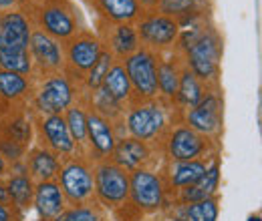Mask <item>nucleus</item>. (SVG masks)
I'll list each match as a JSON object with an SVG mask.
<instances>
[{
    "label": "nucleus",
    "instance_id": "obj_39",
    "mask_svg": "<svg viewBox=\"0 0 262 221\" xmlns=\"http://www.w3.org/2000/svg\"><path fill=\"white\" fill-rule=\"evenodd\" d=\"M248 221H260V217H258V215H252V217H250Z\"/></svg>",
    "mask_w": 262,
    "mask_h": 221
},
{
    "label": "nucleus",
    "instance_id": "obj_20",
    "mask_svg": "<svg viewBox=\"0 0 262 221\" xmlns=\"http://www.w3.org/2000/svg\"><path fill=\"white\" fill-rule=\"evenodd\" d=\"M182 66H184V61H178V51L176 48L171 53L158 55V68H156V72H158V93H160V99L176 103Z\"/></svg>",
    "mask_w": 262,
    "mask_h": 221
},
{
    "label": "nucleus",
    "instance_id": "obj_18",
    "mask_svg": "<svg viewBox=\"0 0 262 221\" xmlns=\"http://www.w3.org/2000/svg\"><path fill=\"white\" fill-rule=\"evenodd\" d=\"M208 161H167L164 167L162 179H164L165 191H180L188 185H194L198 179L206 173Z\"/></svg>",
    "mask_w": 262,
    "mask_h": 221
},
{
    "label": "nucleus",
    "instance_id": "obj_26",
    "mask_svg": "<svg viewBox=\"0 0 262 221\" xmlns=\"http://www.w3.org/2000/svg\"><path fill=\"white\" fill-rule=\"evenodd\" d=\"M6 189L10 197V205L16 209H29L33 205L34 181L27 173H14L6 181Z\"/></svg>",
    "mask_w": 262,
    "mask_h": 221
},
{
    "label": "nucleus",
    "instance_id": "obj_14",
    "mask_svg": "<svg viewBox=\"0 0 262 221\" xmlns=\"http://www.w3.org/2000/svg\"><path fill=\"white\" fill-rule=\"evenodd\" d=\"M36 131L38 139L42 141L40 147L53 151L57 157L67 159L79 155L63 115H40L36 121Z\"/></svg>",
    "mask_w": 262,
    "mask_h": 221
},
{
    "label": "nucleus",
    "instance_id": "obj_10",
    "mask_svg": "<svg viewBox=\"0 0 262 221\" xmlns=\"http://www.w3.org/2000/svg\"><path fill=\"white\" fill-rule=\"evenodd\" d=\"M165 185L160 173L137 169L129 173V203L141 213L158 211L165 201Z\"/></svg>",
    "mask_w": 262,
    "mask_h": 221
},
{
    "label": "nucleus",
    "instance_id": "obj_29",
    "mask_svg": "<svg viewBox=\"0 0 262 221\" xmlns=\"http://www.w3.org/2000/svg\"><path fill=\"white\" fill-rule=\"evenodd\" d=\"M0 68L23 75V77H31L34 68L29 48H25V51H0Z\"/></svg>",
    "mask_w": 262,
    "mask_h": 221
},
{
    "label": "nucleus",
    "instance_id": "obj_25",
    "mask_svg": "<svg viewBox=\"0 0 262 221\" xmlns=\"http://www.w3.org/2000/svg\"><path fill=\"white\" fill-rule=\"evenodd\" d=\"M103 89L113 96L117 103L129 107L131 95H133V93H131L129 77H127L125 66H123L121 61H115L113 66L109 68V72H107V77H105V81H103Z\"/></svg>",
    "mask_w": 262,
    "mask_h": 221
},
{
    "label": "nucleus",
    "instance_id": "obj_16",
    "mask_svg": "<svg viewBox=\"0 0 262 221\" xmlns=\"http://www.w3.org/2000/svg\"><path fill=\"white\" fill-rule=\"evenodd\" d=\"M109 161H113L115 165H119L127 173L137 171V169H151V165H154V149H151L149 143L125 135V137L117 139V143H115V147H113V151L109 155Z\"/></svg>",
    "mask_w": 262,
    "mask_h": 221
},
{
    "label": "nucleus",
    "instance_id": "obj_36",
    "mask_svg": "<svg viewBox=\"0 0 262 221\" xmlns=\"http://www.w3.org/2000/svg\"><path fill=\"white\" fill-rule=\"evenodd\" d=\"M6 173H8V163H6V159L0 155V179H2Z\"/></svg>",
    "mask_w": 262,
    "mask_h": 221
},
{
    "label": "nucleus",
    "instance_id": "obj_2",
    "mask_svg": "<svg viewBox=\"0 0 262 221\" xmlns=\"http://www.w3.org/2000/svg\"><path fill=\"white\" fill-rule=\"evenodd\" d=\"M176 107H178L176 103H169V101L160 99V96L154 101L129 105L125 109V117H123L125 131L129 133V137L145 141L149 145L156 143L158 139L164 141L165 133L173 125L167 117V111L176 109Z\"/></svg>",
    "mask_w": 262,
    "mask_h": 221
},
{
    "label": "nucleus",
    "instance_id": "obj_38",
    "mask_svg": "<svg viewBox=\"0 0 262 221\" xmlns=\"http://www.w3.org/2000/svg\"><path fill=\"white\" fill-rule=\"evenodd\" d=\"M165 221H188V219H184V217H173V219H165Z\"/></svg>",
    "mask_w": 262,
    "mask_h": 221
},
{
    "label": "nucleus",
    "instance_id": "obj_15",
    "mask_svg": "<svg viewBox=\"0 0 262 221\" xmlns=\"http://www.w3.org/2000/svg\"><path fill=\"white\" fill-rule=\"evenodd\" d=\"M85 111H87V155L85 159H89L95 165L99 161L109 159L117 143V137H115L113 123H109L105 117H101L87 105H85Z\"/></svg>",
    "mask_w": 262,
    "mask_h": 221
},
{
    "label": "nucleus",
    "instance_id": "obj_4",
    "mask_svg": "<svg viewBox=\"0 0 262 221\" xmlns=\"http://www.w3.org/2000/svg\"><path fill=\"white\" fill-rule=\"evenodd\" d=\"M101 53H103V46L99 42L97 34H93L87 29L79 31L75 36L63 42V57H65L63 75L71 81L75 93L79 89H85V75L97 63Z\"/></svg>",
    "mask_w": 262,
    "mask_h": 221
},
{
    "label": "nucleus",
    "instance_id": "obj_23",
    "mask_svg": "<svg viewBox=\"0 0 262 221\" xmlns=\"http://www.w3.org/2000/svg\"><path fill=\"white\" fill-rule=\"evenodd\" d=\"M63 117L69 127V133L77 145V153L85 157L87 155V111L83 101H75L63 113Z\"/></svg>",
    "mask_w": 262,
    "mask_h": 221
},
{
    "label": "nucleus",
    "instance_id": "obj_33",
    "mask_svg": "<svg viewBox=\"0 0 262 221\" xmlns=\"http://www.w3.org/2000/svg\"><path fill=\"white\" fill-rule=\"evenodd\" d=\"M0 221H14V211L4 203H0Z\"/></svg>",
    "mask_w": 262,
    "mask_h": 221
},
{
    "label": "nucleus",
    "instance_id": "obj_32",
    "mask_svg": "<svg viewBox=\"0 0 262 221\" xmlns=\"http://www.w3.org/2000/svg\"><path fill=\"white\" fill-rule=\"evenodd\" d=\"M135 2L139 4V8L143 12H156L158 10V4H160V0H135Z\"/></svg>",
    "mask_w": 262,
    "mask_h": 221
},
{
    "label": "nucleus",
    "instance_id": "obj_21",
    "mask_svg": "<svg viewBox=\"0 0 262 221\" xmlns=\"http://www.w3.org/2000/svg\"><path fill=\"white\" fill-rule=\"evenodd\" d=\"M25 169H27V175L34 183L51 181V179H57V175H59L61 157H57L53 151H49L45 147H34L27 155Z\"/></svg>",
    "mask_w": 262,
    "mask_h": 221
},
{
    "label": "nucleus",
    "instance_id": "obj_12",
    "mask_svg": "<svg viewBox=\"0 0 262 221\" xmlns=\"http://www.w3.org/2000/svg\"><path fill=\"white\" fill-rule=\"evenodd\" d=\"M97 38L103 51L111 53L115 61H125L141 48L135 24L131 22H109L97 18Z\"/></svg>",
    "mask_w": 262,
    "mask_h": 221
},
{
    "label": "nucleus",
    "instance_id": "obj_28",
    "mask_svg": "<svg viewBox=\"0 0 262 221\" xmlns=\"http://www.w3.org/2000/svg\"><path fill=\"white\" fill-rule=\"evenodd\" d=\"M29 91H31V81L27 77L0 68V96L8 101H16L23 99Z\"/></svg>",
    "mask_w": 262,
    "mask_h": 221
},
{
    "label": "nucleus",
    "instance_id": "obj_34",
    "mask_svg": "<svg viewBox=\"0 0 262 221\" xmlns=\"http://www.w3.org/2000/svg\"><path fill=\"white\" fill-rule=\"evenodd\" d=\"M0 203H4V205H10V197H8L6 183H2V181H0Z\"/></svg>",
    "mask_w": 262,
    "mask_h": 221
},
{
    "label": "nucleus",
    "instance_id": "obj_17",
    "mask_svg": "<svg viewBox=\"0 0 262 221\" xmlns=\"http://www.w3.org/2000/svg\"><path fill=\"white\" fill-rule=\"evenodd\" d=\"M31 32H33V27L20 8L0 12V51L29 48Z\"/></svg>",
    "mask_w": 262,
    "mask_h": 221
},
{
    "label": "nucleus",
    "instance_id": "obj_35",
    "mask_svg": "<svg viewBox=\"0 0 262 221\" xmlns=\"http://www.w3.org/2000/svg\"><path fill=\"white\" fill-rule=\"evenodd\" d=\"M16 8V0H0V12H8Z\"/></svg>",
    "mask_w": 262,
    "mask_h": 221
},
{
    "label": "nucleus",
    "instance_id": "obj_19",
    "mask_svg": "<svg viewBox=\"0 0 262 221\" xmlns=\"http://www.w3.org/2000/svg\"><path fill=\"white\" fill-rule=\"evenodd\" d=\"M33 205L34 209H36V213L45 221L57 219L67 209L65 197H63V191L59 187L57 179L34 183Z\"/></svg>",
    "mask_w": 262,
    "mask_h": 221
},
{
    "label": "nucleus",
    "instance_id": "obj_11",
    "mask_svg": "<svg viewBox=\"0 0 262 221\" xmlns=\"http://www.w3.org/2000/svg\"><path fill=\"white\" fill-rule=\"evenodd\" d=\"M222 96L220 91H210L206 93L204 99L198 103L196 107L188 109L184 115V125H188L192 131H196L200 135L212 139L218 143L220 135H222Z\"/></svg>",
    "mask_w": 262,
    "mask_h": 221
},
{
    "label": "nucleus",
    "instance_id": "obj_31",
    "mask_svg": "<svg viewBox=\"0 0 262 221\" xmlns=\"http://www.w3.org/2000/svg\"><path fill=\"white\" fill-rule=\"evenodd\" d=\"M53 221H105L101 205H81V207H69L57 219Z\"/></svg>",
    "mask_w": 262,
    "mask_h": 221
},
{
    "label": "nucleus",
    "instance_id": "obj_37",
    "mask_svg": "<svg viewBox=\"0 0 262 221\" xmlns=\"http://www.w3.org/2000/svg\"><path fill=\"white\" fill-rule=\"evenodd\" d=\"M29 2H31V0H16V6H18V8L23 10V8H25V6L29 4Z\"/></svg>",
    "mask_w": 262,
    "mask_h": 221
},
{
    "label": "nucleus",
    "instance_id": "obj_30",
    "mask_svg": "<svg viewBox=\"0 0 262 221\" xmlns=\"http://www.w3.org/2000/svg\"><path fill=\"white\" fill-rule=\"evenodd\" d=\"M113 63H115L113 55L103 51L101 57L97 59V63L93 64L91 70L85 75V91L87 93H93V91H97V89L103 87V81H105V77H107L109 68L113 66Z\"/></svg>",
    "mask_w": 262,
    "mask_h": 221
},
{
    "label": "nucleus",
    "instance_id": "obj_27",
    "mask_svg": "<svg viewBox=\"0 0 262 221\" xmlns=\"http://www.w3.org/2000/svg\"><path fill=\"white\" fill-rule=\"evenodd\" d=\"M178 217L188 221H216L218 219V197H208L194 203H184L178 209Z\"/></svg>",
    "mask_w": 262,
    "mask_h": 221
},
{
    "label": "nucleus",
    "instance_id": "obj_6",
    "mask_svg": "<svg viewBox=\"0 0 262 221\" xmlns=\"http://www.w3.org/2000/svg\"><path fill=\"white\" fill-rule=\"evenodd\" d=\"M95 199L101 207L117 211L129 201V173L105 159L93 165Z\"/></svg>",
    "mask_w": 262,
    "mask_h": 221
},
{
    "label": "nucleus",
    "instance_id": "obj_22",
    "mask_svg": "<svg viewBox=\"0 0 262 221\" xmlns=\"http://www.w3.org/2000/svg\"><path fill=\"white\" fill-rule=\"evenodd\" d=\"M218 185H220V163L216 159L214 163L208 165L206 173L198 179L194 185H188L184 189L176 191L178 193V203L184 205V203H194V201L214 197L216 191H218Z\"/></svg>",
    "mask_w": 262,
    "mask_h": 221
},
{
    "label": "nucleus",
    "instance_id": "obj_1",
    "mask_svg": "<svg viewBox=\"0 0 262 221\" xmlns=\"http://www.w3.org/2000/svg\"><path fill=\"white\" fill-rule=\"evenodd\" d=\"M23 12L31 27L65 42L81 29V14L73 0H31Z\"/></svg>",
    "mask_w": 262,
    "mask_h": 221
},
{
    "label": "nucleus",
    "instance_id": "obj_9",
    "mask_svg": "<svg viewBox=\"0 0 262 221\" xmlns=\"http://www.w3.org/2000/svg\"><path fill=\"white\" fill-rule=\"evenodd\" d=\"M75 101L77 93L63 72L45 77L33 96L34 109L40 115H63Z\"/></svg>",
    "mask_w": 262,
    "mask_h": 221
},
{
    "label": "nucleus",
    "instance_id": "obj_8",
    "mask_svg": "<svg viewBox=\"0 0 262 221\" xmlns=\"http://www.w3.org/2000/svg\"><path fill=\"white\" fill-rule=\"evenodd\" d=\"M141 48H147L156 55L171 53L180 36V27L173 18L160 12H143L135 22Z\"/></svg>",
    "mask_w": 262,
    "mask_h": 221
},
{
    "label": "nucleus",
    "instance_id": "obj_24",
    "mask_svg": "<svg viewBox=\"0 0 262 221\" xmlns=\"http://www.w3.org/2000/svg\"><path fill=\"white\" fill-rule=\"evenodd\" d=\"M208 91L206 87L196 79V75L184 64L182 72H180V85H178V95H176V103L180 109H192L204 99Z\"/></svg>",
    "mask_w": 262,
    "mask_h": 221
},
{
    "label": "nucleus",
    "instance_id": "obj_5",
    "mask_svg": "<svg viewBox=\"0 0 262 221\" xmlns=\"http://www.w3.org/2000/svg\"><path fill=\"white\" fill-rule=\"evenodd\" d=\"M167 161H200V159L216 157L218 153V143L192 131L184 123H176L169 127L162 141Z\"/></svg>",
    "mask_w": 262,
    "mask_h": 221
},
{
    "label": "nucleus",
    "instance_id": "obj_7",
    "mask_svg": "<svg viewBox=\"0 0 262 221\" xmlns=\"http://www.w3.org/2000/svg\"><path fill=\"white\" fill-rule=\"evenodd\" d=\"M125 66V72L129 77L131 83V103H145V101H154L158 99V55L147 51V48H139L137 53H133L125 61H121Z\"/></svg>",
    "mask_w": 262,
    "mask_h": 221
},
{
    "label": "nucleus",
    "instance_id": "obj_13",
    "mask_svg": "<svg viewBox=\"0 0 262 221\" xmlns=\"http://www.w3.org/2000/svg\"><path fill=\"white\" fill-rule=\"evenodd\" d=\"M29 55L33 59V68L36 75L49 77L63 72L65 68V57H63V44L55 40L53 36L33 29L31 42H29Z\"/></svg>",
    "mask_w": 262,
    "mask_h": 221
},
{
    "label": "nucleus",
    "instance_id": "obj_3",
    "mask_svg": "<svg viewBox=\"0 0 262 221\" xmlns=\"http://www.w3.org/2000/svg\"><path fill=\"white\" fill-rule=\"evenodd\" d=\"M57 183L63 191L65 203L71 207L95 205V177L93 163L89 159L75 155L61 159V169L57 175Z\"/></svg>",
    "mask_w": 262,
    "mask_h": 221
}]
</instances>
